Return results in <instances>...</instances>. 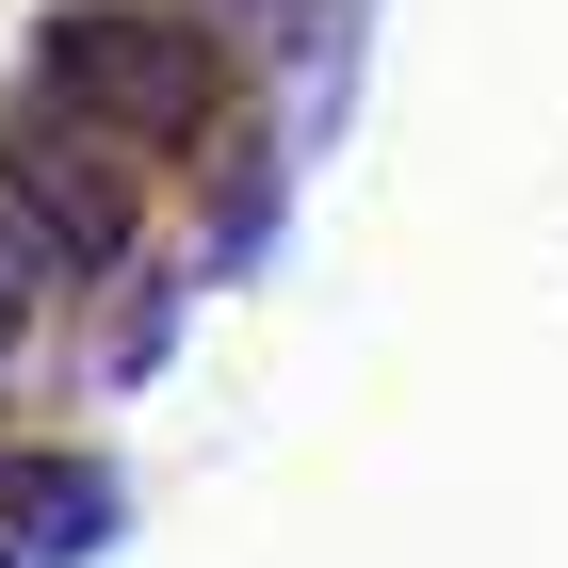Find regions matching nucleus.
I'll return each instance as SVG.
<instances>
[{"mask_svg":"<svg viewBox=\"0 0 568 568\" xmlns=\"http://www.w3.org/2000/svg\"><path fill=\"white\" fill-rule=\"evenodd\" d=\"M49 98L114 146H195L212 131V49L195 17H146V0H82V17H49Z\"/></svg>","mask_w":568,"mask_h":568,"instance_id":"f257e3e1","label":"nucleus"},{"mask_svg":"<svg viewBox=\"0 0 568 568\" xmlns=\"http://www.w3.org/2000/svg\"><path fill=\"white\" fill-rule=\"evenodd\" d=\"M0 179H17V212L65 244V261H114L131 244V146L114 131H82V114H0Z\"/></svg>","mask_w":568,"mask_h":568,"instance_id":"f03ea898","label":"nucleus"},{"mask_svg":"<svg viewBox=\"0 0 568 568\" xmlns=\"http://www.w3.org/2000/svg\"><path fill=\"white\" fill-rule=\"evenodd\" d=\"M17 308H33V261H17V244H0V342H17Z\"/></svg>","mask_w":568,"mask_h":568,"instance_id":"7ed1b4c3","label":"nucleus"}]
</instances>
